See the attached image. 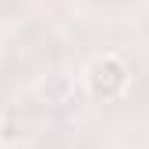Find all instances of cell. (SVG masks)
<instances>
[{
	"instance_id": "cell-1",
	"label": "cell",
	"mask_w": 149,
	"mask_h": 149,
	"mask_svg": "<svg viewBox=\"0 0 149 149\" xmlns=\"http://www.w3.org/2000/svg\"><path fill=\"white\" fill-rule=\"evenodd\" d=\"M128 78H132V71H128V64L117 57V53H103V57H96L89 64L85 89L96 100H117L121 92L128 89Z\"/></svg>"
},
{
	"instance_id": "cell-2",
	"label": "cell",
	"mask_w": 149,
	"mask_h": 149,
	"mask_svg": "<svg viewBox=\"0 0 149 149\" xmlns=\"http://www.w3.org/2000/svg\"><path fill=\"white\" fill-rule=\"evenodd\" d=\"M32 128H36V103L25 100V103L11 107L4 114V121H0V139H4V142L25 139V135H32Z\"/></svg>"
},
{
	"instance_id": "cell-3",
	"label": "cell",
	"mask_w": 149,
	"mask_h": 149,
	"mask_svg": "<svg viewBox=\"0 0 149 149\" xmlns=\"http://www.w3.org/2000/svg\"><path fill=\"white\" fill-rule=\"evenodd\" d=\"M39 92H43L46 103H68V96H71V82L64 78V74H46V82L39 85Z\"/></svg>"
}]
</instances>
